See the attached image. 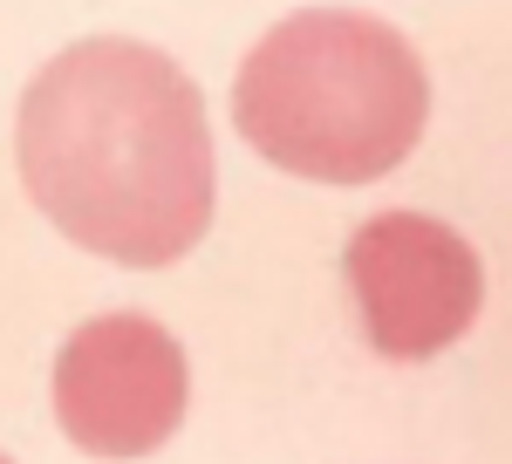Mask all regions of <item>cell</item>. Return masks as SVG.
Instances as JSON below:
<instances>
[{
    "instance_id": "cell-1",
    "label": "cell",
    "mask_w": 512,
    "mask_h": 464,
    "mask_svg": "<svg viewBox=\"0 0 512 464\" xmlns=\"http://www.w3.org/2000/svg\"><path fill=\"white\" fill-rule=\"evenodd\" d=\"M14 151L35 205L117 267H171L212 226V123L151 41H69L21 96Z\"/></svg>"
},
{
    "instance_id": "cell-2",
    "label": "cell",
    "mask_w": 512,
    "mask_h": 464,
    "mask_svg": "<svg viewBox=\"0 0 512 464\" xmlns=\"http://www.w3.org/2000/svg\"><path fill=\"white\" fill-rule=\"evenodd\" d=\"M233 123L267 164L294 178L369 185L417 151L431 123V76L390 21L301 7L239 62Z\"/></svg>"
},
{
    "instance_id": "cell-3",
    "label": "cell",
    "mask_w": 512,
    "mask_h": 464,
    "mask_svg": "<svg viewBox=\"0 0 512 464\" xmlns=\"http://www.w3.org/2000/svg\"><path fill=\"white\" fill-rule=\"evenodd\" d=\"M342 280L362 335L390 362H431L485 308V260L458 226L431 212H376L342 246Z\"/></svg>"
},
{
    "instance_id": "cell-4",
    "label": "cell",
    "mask_w": 512,
    "mask_h": 464,
    "mask_svg": "<svg viewBox=\"0 0 512 464\" xmlns=\"http://www.w3.org/2000/svg\"><path fill=\"white\" fill-rule=\"evenodd\" d=\"M185 403V348L151 314H96L55 355V424L89 458H151L185 424Z\"/></svg>"
},
{
    "instance_id": "cell-5",
    "label": "cell",
    "mask_w": 512,
    "mask_h": 464,
    "mask_svg": "<svg viewBox=\"0 0 512 464\" xmlns=\"http://www.w3.org/2000/svg\"><path fill=\"white\" fill-rule=\"evenodd\" d=\"M0 464H14V458H0Z\"/></svg>"
}]
</instances>
